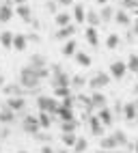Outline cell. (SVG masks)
<instances>
[{
    "label": "cell",
    "instance_id": "cell-33",
    "mask_svg": "<svg viewBox=\"0 0 138 153\" xmlns=\"http://www.w3.org/2000/svg\"><path fill=\"white\" fill-rule=\"evenodd\" d=\"M119 43H121V37L119 35H108V39H106V48L108 50H116Z\"/></svg>",
    "mask_w": 138,
    "mask_h": 153
},
{
    "label": "cell",
    "instance_id": "cell-5",
    "mask_svg": "<svg viewBox=\"0 0 138 153\" xmlns=\"http://www.w3.org/2000/svg\"><path fill=\"white\" fill-rule=\"evenodd\" d=\"M15 117L17 114L7 104H0V125H11L13 121H15Z\"/></svg>",
    "mask_w": 138,
    "mask_h": 153
},
{
    "label": "cell",
    "instance_id": "cell-45",
    "mask_svg": "<svg viewBox=\"0 0 138 153\" xmlns=\"http://www.w3.org/2000/svg\"><path fill=\"white\" fill-rule=\"evenodd\" d=\"M26 39H28V41H39V35H28Z\"/></svg>",
    "mask_w": 138,
    "mask_h": 153
},
{
    "label": "cell",
    "instance_id": "cell-8",
    "mask_svg": "<svg viewBox=\"0 0 138 153\" xmlns=\"http://www.w3.org/2000/svg\"><path fill=\"white\" fill-rule=\"evenodd\" d=\"M2 93H4L7 97H24V95H26V91L19 86L17 82H11V84H4Z\"/></svg>",
    "mask_w": 138,
    "mask_h": 153
},
{
    "label": "cell",
    "instance_id": "cell-35",
    "mask_svg": "<svg viewBox=\"0 0 138 153\" xmlns=\"http://www.w3.org/2000/svg\"><path fill=\"white\" fill-rule=\"evenodd\" d=\"M76 142H78L76 134H63V145L65 147H76Z\"/></svg>",
    "mask_w": 138,
    "mask_h": 153
},
{
    "label": "cell",
    "instance_id": "cell-31",
    "mask_svg": "<svg viewBox=\"0 0 138 153\" xmlns=\"http://www.w3.org/2000/svg\"><path fill=\"white\" fill-rule=\"evenodd\" d=\"M76 127H78V121H76V119H73V121H63V123H61L63 134H73Z\"/></svg>",
    "mask_w": 138,
    "mask_h": 153
},
{
    "label": "cell",
    "instance_id": "cell-21",
    "mask_svg": "<svg viewBox=\"0 0 138 153\" xmlns=\"http://www.w3.org/2000/svg\"><path fill=\"white\" fill-rule=\"evenodd\" d=\"M73 19L78 24H84L86 22V11H84L82 4H73Z\"/></svg>",
    "mask_w": 138,
    "mask_h": 153
},
{
    "label": "cell",
    "instance_id": "cell-10",
    "mask_svg": "<svg viewBox=\"0 0 138 153\" xmlns=\"http://www.w3.org/2000/svg\"><path fill=\"white\" fill-rule=\"evenodd\" d=\"M28 67L30 69H45L47 67V60H45V56L43 54H33L30 58H28Z\"/></svg>",
    "mask_w": 138,
    "mask_h": 153
},
{
    "label": "cell",
    "instance_id": "cell-53",
    "mask_svg": "<svg viewBox=\"0 0 138 153\" xmlns=\"http://www.w3.org/2000/svg\"><path fill=\"white\" fill-rule=\"evenodd\" d=\"M17 153H28V151H24V149H19V151H17Z\"/></svg>",
    "mask_w": 138,
    "mask_h": 153
},
{
    "label": "cell",
    "instance_id": "cell-51",
    "mask_svg": "<svg viewBox=\"0 0 138 153\" xmlns=\"http://www.w3.org/2000/svg\"><path fill=\"white\" fill-rule=\"evenodd\" d=\"M97 153H116V151H102V149H99V151H97Z\"/></svg>",
    "mask_w": 138,
    "mask_h": 153
},
{
    "label": "cell",
    "instance_id": "cell-23",
    "mask_svg": "<svg viewBox=\"0 0 138 153\" xmlns=\"http://www.w3.org/2000/svg\"><path fill=\"white\" fill-rule=\"evenodd\" d=\"M99 17H102L104 24H106V22H112V19H114V9L106 4L104 9H99Z\"/></svg>",
    "mask_w": 138,
    "mask_h": 153
},
{
    "label": "cell",
    "instance_id": "cell-13",
    "mask_svg": "<svg viewBox=\"0 0 138 153\" xmlns=\"http://www.w3.org/2000/svg\"><path fill=\"white\" fill-rule=\"evenodd\" d=\"M97 119H99V123L106 125V127H108V125H112V110L108 108V106L102 108L99 112H97Z\"/></svg>",
    "mask_w": 138,
    "mask_h": 153
},
{
    "label": "cell",
    "instance_id": "cell-24",
    "mask_svg": "<svg viewBox=\"0 0 138 153\" xmlns=\"http://www.w3.org/2000/svg\"><path fill=\"white\" fill-rule=\"evenodd\" d=\"M86 41H88V45H93V48H97L99 45V41H97V30L95 28H91V26H86Z\"/></svg>",
    "mask_w": 138,
    "mask_h": 153
},
{
    "label": "cell",
    "instance_id": "cell-56",
    "mask_svg": "<svg viewBox=\"0 0 138 153\" xmlns=\"http://www.w3.org/2000/svg\"><path fill=\"white\" fill-rule=\"evenodd\" d=\"M0 131H2V127H0Z\"/></svg>",
    "mask_w": 138,
    "mask_h": 153
},
{
    "label": "cell",
    "instance_id": "cell-47",
    "mask_svg": "<svg viewBox=\"0 0 138 153\" xmlns=\"http://www.w3.org/2000/svg\"><path fill=\"white\" fill-rule=\"evenodd\" d=\"M13 2H15L17 7H22V4H26V0H13Z\"/></svg>",
    "mask_w": 138,
    "mask_h": 153
},
{
    "label": "cell",
    "instance_id": "cell-42",
    "mask_svg": "<svg viewBox=\"0 0 138 153\" xmlns=\"http://www.w3.org/2000/svg\"><path fill=\"white\" fill-rule=\"evenodd\" d=\"M41 153H56V149H54L52 145H43V147H41Z\"/></svg>",
    "mask_w": 138,
    "mask_h": 153
},
{
    "label": "cell",
    "instance_id": "cell-49",
    "mask_svg": "<svg viewBox=\"0 0 138 153\" xmlns=\"http://www.w3.org/2000/svg\"><path fill=\"white\" fill-rule=\"evenodd\" d=\"M56 153H67V149H56Z\"/></svg>",
    "mask_w": 138,
    "mask_h": 153
},
{
    "label": "cell",
    "instance_id": "cell-37",
    "mask_svg": "<svg viewBox=\"0 0 138 153\" xmlns=\"http://www.w3.org/2000/svg\"><path fill=\"white\" fill-rule=\"evenodd\" d=\"M86 147H88V142H86V138H78V142H76V147H73V151H76V153H84V151H86Z\"/></svg>",
    "mask_w": 138,
    "mask_h": 153
},
{
    "label": "cell",
    "instance_id": "cell-34",
    "mask_svg": "<svg viewBox=\"0 0 138 153\" xmlns=\"http://www.w3.org/2000/svg\"><path fill=\"white\" fill-rule=\"evenodd\" d=\"M52 91H54V95H52V97H58V99H67V97H71V88H69V86L52 88Z\"/></svg>",
    "mask_w": 138,
    "mask_h": 153
},
{
    "label": "cell",
    "instance_id": "cell-25",
    "mask_svg": "<svg viewBox=\"0 0 138 153\" xmlns=\"http://www.w3.org/2000/svg\"><path fill=\"white\" fill-rule=\"evenodd\" d=\"M63 56H76V41L73 39H69V41H65L63 43Z\"/></svg>",
    "mask_w": 138,
    "mask_h": 153
},
{
    "label": "cell",
    "instance_id": "cell-15",
    "mask_svg": "<svg viewBox=\"0 0 138 153\" xmlns=\"http://www.w3.org/2000/svg\"><path fill=\"white\" fill-rule=\"evenodd\" d=\"M114 22L121 24V26H130L132 19H130V13L125 11V9H119V11H114Z\"/></svg>",
    "mask_w": 138,
    "mask_h": 153
},
{
    "label": "cell",
    "instance_id": "cell-12",
    "mask_svg": "<svg viewBox=\"0 0 138 153\" xmlns=\"http://www.w3.org/2000/svg\"><path fill=\"white\" fill-rule=\"evenodd\" d=\"M91 104H93V108H97V110L106 108V95L102 93V91H93V95H91Z\"/></svg>",
    "mask_w": 138,
    "mask_h": 153
},
{
    "label": "cell",
    "instance_id": "cell-7",
    "mask_svg": "<svg viewBox=\"0 0 138 153\" xmlns=\"http://www.w3.org/2000/svg\"><path fill=\"white\" fill-rule=\"evenodd\" d=\"M15 15V9L11 7V0H7V2L0 4V22L7 24V22H11V17Z\"/></svg>",
    "mask_w": 138,
    "mask_h": 153
},
{
    "label": "cell",
    "instance_id": "cell-9",
    "mask_svg": "<svg viewBox=\"0 0 138 153\" xmlns=\"http://www.w3.org/2000/svg\"><path fill=\"white\" fill-rule=\"evenodd\" d=\"M7 106L17 114V112H24L26 110V99L24 97H7Z\"/></svg>",
    "mask_w": 138,
    "mask_h": 153
},
{
    "label": "cell",
    "instance_id": "cell-30",
    "mask_svg": "<svg viewBox=\"0 0 138 153\" xmlns=\"http://www.w3.org/2000/svg\"><path fill=\"white\" fill-rule=\"evenodd\" d=\"M56 114L61 117V121H73V119H76V117H73V110H71V108H63V106L58 108Z\"/></svg>",
    "mask_w": 138,
    "mask_h": 153
},
{
    "label": "cell",
    "instance_id": "cell-39",
    "mask_svg": "<svg viewBox=\"0 0 138 153\" xmlns=\"http://www.w3.org/2000/svg\"><path fill=\"white\" fill-rule=\"evenodd\" d=\"M56 2H54V0H47V2H45V9H47V11H50V13H56Z\"/></svg>",
    "mask_w": 138,
    "mask_h": 153
},
{
    "label": "cell",
    "instance_id": "cell-6",
    "mask_svg": "<svg viewBox=\"0 0 138 153\" xmlns=\"http://www.w3.org/2000/svg\"><path fill=\"white\" fill-rule=\"evenodd\" d=\"M125 71H127V65L123 63V60H114V63L110 65V76L114 80H123L125 78Z\"/></svg>",
    "mask_w": 138,
    "mask_h": 153
},
{
    "label": "cell",
    "instance_id": "cell-38",
    "mask_svg": "<svg viewBox=\"0 0 138 153\" xmlns=\"http://www.w3.org/2000/svg\"><path fill=\"white\" fill-rule=\"evenodd\" d=\"M73 101H76V97H67V99H63V104H61V106H63V108H71V110H73Z\"/></svg>",
    "mask_w": 138,
    "mask_h": 153
},
{
    "label": "cell",
    "instance_id": "cell-11",
    "mask_svg": "<svg viewBox=\"0 0 138 153\" xmlns=\"http://www.w3.org/2000/svg\"><path fill=\"white\" fill-rule=\"evenodd\" d=\"M76 30H78L76 26L69 24V26H65V28H58L54 37H56V39H63V41H69V39H71V37L76 35Z\"/></svg>",
    "mask_w": 138,
    "mask_h": 153
},
{
    "label": "cell",
    "instance_id": "cell-3",
    "mask_svg": "<svg viewBox=\"0 0 138 153\" xmlns=\"http://www.w3.org/2000/svg\"><path fill=\"white\" fill-rule=\"evenodd\" d=\"M108 82H110V78H108V74H104V71H99V74H95L91 80H88V86H91L93 91H102L108 86Z\"/></svg>",
    "mask_w": 138,
    "mask_h": 153
},
{
    "label": "cell",
    "instance_id": "cell-26",
    "mask_svg": "<svg viewBox=\"0 0 138 153\" xmlns=\"http://www.w3.org/2000/svg\"><path fill=\"white\" fill-rule=\"evenodd\" d=\"M37 119H39V125H41V129H50V125H52V117L47 114V112H39Z\"/></svg>",
    "mask_w": 138,
    "mask_h": 153
},
{
    "label": "cell",
    "instance_id": "cell-2",
    "mask_svg": "<svg viewBox=\"0 0 138 153\" xmlns=\"http://www.w3.org/2000/svg\"><path fill=\"white\" fill-rule=\"evenodd\" d=\"M22 129L26 131V134H30V136H37L39 131H41L39 119H37L35 114H24V119H22Z\"/></svg>",
    "mask_w": 138,
    "mask_h": 153
},
{
    "label": "cell",
    "instance_id": "cell-44",
    "mask_svg": "<svg viewBox=\"0 0 138 153\" xmlns=\"http://www.w3.org/2000/svg\"><path fill=\"white\" fill-rule=\"evenodd\" d=\"M132 30H134V35H138V17L134 19V26H132Z\"/></svg>",
    "mask_w": 138,
    "mask_h": 153
},
{
    "label": "cell",
    "instance_id": "cell-29",
    "mask_svg": "<svg viewBox=\"0 0 138 153\" xmlns=\"http://www.w3.org/2000/svg\"><path fill=\"white\" fill-rule=\"evenodd\" d=\"M73 58H76V63L80 67H88V65H91V56H88L86 52H76Z\"/></svg>",
    "mask_w": 138,
    "mask_h": 153
},
{
    "label": "cell",
    "instance_id": "cell-55",
    "mask_svg": "<svg viewBox=\"0 0 138 153\" xmlns=\"http://www.w3.org/2000/svg\"><path fill=\"white\" fill-rule=\"evenodd\" d=\"M119 2H123V0H119Z\"/></svg>",
    "mask_w": 138,
    "mask_h": 153
},
{
    "label": "cell",
    "instance_id": "cell-48",
    "mask_svg": "<svg viewBox=\"0 0 138 153\" xmlns=\"http://www.w3.org/2000/svg\"><path fill=\"white\" fill-rule=\"evenodd\" d=\"M95 2H97V4H102V7H106V4H108V0H95Z\"/></svg>",
    "mask_w": 138,
    "mask_h": 153
},
{
    "label": "cell",
    "instance_id": "cell-28",
    "mask_svg": "<svg viewBox=\"0 0 138 153\" xmlns=\"http://www.w3.org/2000/svg\"><path fill=\"white\" fill-rule=\"evenodd\" d=\"M112 138L116 140V145H119V147H127V134H125V131L114 129V131H112Z\"/></svg>",
    "mask_w": 138,
    "mask_h": 153
},
{
    "label": "cell",
    "instance_id": "cell-22",
    "mask_svg": "<svg viewBox=\"0 0 138 153\" xmlns=\"http://www.w3.org/2000/svg\"><path fill=\"white\" fill-rule=\"evenodd\" d=\"M13 33H9V30H2L0 33V45L2 48H13Z\"/></svg>",
    "mask_w": 138,
    "mask_h": 153
},
{
    "label": "cell",
    "instance_id": "cell-4",
    "mask_svg": "<svg viewBox=\"0 0 138 153\" xmlns=\"http://www.w3.org/2000/svg\"><path fill=\"white\" fill-rule=\"evenodd\" d=\"M50 84H52V88H63V86L71 88V78H69L65 71H61V74H54L50 78Z\"/></svg>",
    "mask_w": 138,
    "mask_h": 153
},
{
    "label": "cell",
    "instance_id": "cell-41",
    "mask_svg": "<svg viewBox=\"0 0 138 153\" xmlns=\"http://www.w3.org/2000/svg\"><path fill=\"white\" fill-rule=\"evenodd\" d=\"M35 140H41V142H47V140H50V136H47L45 131H39V134L35 136Z\"/></svg>",
    "mask_w": 138,
    "mask_h": 153
},
{
    "label": "cell",
    "instance_id": "cell-43",
    "mask_svg": "<svg viewBox=\"0 0 138 153\" xmlns=\"http://www.w3.org/2000/svg\"><path fill=\"white\" fill-rule=\"evenodd\" d=\"M56 4H61V7H71L73 4V0H54Z\"/></svg>",
    "mask_w": 138,
    "mask_h": 153
},
{
    "label": "cell",
    "instance_id": "cell-57",
    "mask_svg": "<svg viewBox=\"0 0 138 153\" xmlns=\"http://www.w3.org/2000/svg\"><path fill=\"white\" fill-rule=\"evenodd\" d=\"M136 78H138V74H136Z\"/></svg>",
    "mask_w": 138,
    "mask_h": 153
},
{
    "label": "cell",
    "instance_id": "cell-18",
    "mask_svg": "<svg viewBox=\"0 0 138 153\" xmlns=\"http://www.w3.org/2000/svg\"><path fill=\"white\" fill-rule=\"evenodd\" d=\"M26 45H28V39H26V35L17 33V35L13 37V48L17 50V52H24V50H26Z\"/></svg>",
    "mask_w": 138,
    "mask_h": 153
},
{
    "label": "cell",
    "instance_id": "cell-19",
    "mask_svg": "<svg viewBox=\"0 0 138 153\" xmlns=\"http://www.w3.org/2000/svg\"><path fill=\"white\" fill-rule=\"evenodd\" d=\"M123 117H125L127 121L138 119V110H136V106H134V101H132V104H123Z\"/></svg>",
    "mask_w": 138,
    "mask_h": 153
},
{
    "label": "cell",
    "instance_id": "cell-1",
    "mask_svg": "<svg viewBox=\"0 0 138 153\" xmlns=\"http://www.w3.org/2000/svg\"><path fill=\"white\" fill-rule=\"evenodd\" d=\"M39 82H41V80L37 78V74L30 69V67H24L22 71H19V78H17V84L22 86L26 93H30V91H35V88H39Z\"/></svg>",
    "mask_w": 138,
    "mask_h": 153
},
{
    "label": "cell",
    "instance_id": "cell-50",
    "mask_svg": "<svg viewBox=\"0 0 138 153\" xmlns=\"http://www.w3.org/2000/svg\"><path fill=\"white\" fill-rule=\"evenodd\" d=\"M134 93H136V95H138V82H136V84H134Z\"/></svg>",
    "mask_w": 138,
    "mask_h": 153
},
{
    "label": "cell",
    "instance_id": "cell-16",
    "mask_svg": "<svg viewBox=\"0 0 138 153\" xmlns=\"http://www.w3.org/2000/svg\"><path fill=\"white\" fill-rule=\"evenodd\" d=\"M54 22H56V26H58V28H65V26L71 24V15H69V11L56 13V15H54Z\"/></svg>",
    "mask_w": 138,
    "mask_h": 153
},
{
    "label": "cell",
    "instance_id": "cell-32",
    "mask_svg": "<svg viewBox=\"0 0 138 153\" xmlns=\"http://www.w3.org/2000/svg\"><path fill=\"white\" fill-rule=\"evenodd\" d=\"M125 65L132 74H138V54H130V58L125 60Z\"/></svg>",
    "mask_w": 138,
    "mask_h": 153
},
{
    "label": "cell",
    "instance_id": "cell-54",
    "mask_svg": "<svg viewBox=\"0 0 138 153\" xmlns=\"http://www.w3.org/2000/svg\"><path fill=\"white\" fill-rule=\"evenodd\" d=\"M134 106H136V110H138V99H136V101H134Z\"/></svg>",
    "mask_w": 138,
    "mask_h": 153
},
{
    "label": "cell",
    "instance_id": "cell-46",
    "mask_svg": "<svg viewBox=\"0 0 138 153\" xmlns=\"http://www.w3.org/2000/svg\"><path fill=\"white\" fill-rule=\"evenodd\" d=\"M4 84H7V82H4V76H2V74H0V91H2V88H4Z\"/></svg>",
    "mask_w": 138,
    "mask_h": 153
},
{
    "label": "cell",
    "instance_id": "cell-27",
    "mask_svg": "<svg viewBox=\"0 0 138 153\" xmlns=\"http://www.w3.org/2000/svg\"><path fill=\"white\" fill-rule=\"evenodd\" d=\"M50 99H52V97H47V95H39V97H37V108H39V112H47V108H50Z\"/></svg>",
    "mask_w": 138,
    "mask_h": 153
},
{
    "label": "cell",
    "instance_id": "cell-52",
    "mask_svg": "<svg viewBox=\"0 0 138 153\" xmlns=\"http://www.w3.org/2000/svg\"><path fill=\"white\" fill-rule=\"evenodd\" d=\"M134 151H136V153H138V142H136V145H134Z\"/></svg>",
    "mask_w": 138,
    "mask_h": 153
},
{
    "label": "cell",
    "instance_id": "cell-14",
    "mask_svg": "<svg viewBox=\"0 0 138 153\" xmlns=\"http://www.w3.org/2000/svg\"><path fill=\"white\" fill-rule=\"evenodd\" d=\"M99 147H102V151H116V149H119V145H116V140L112 136L99 138Z\"/></svg>",
    "mask_w": 138,
    "mask_h": 153
},
{
    "label": "cell",
    "instance_id": "cell-17",
    "mask_svg": "<svg viewBox=\"0 0 138 153\" xmlns=\"http://www.w3.org/2000/svg\"><path fill=\"white\" fill-rule=\"evenodd\" d=\"M15 13L24 19V22H33V9L28 4H22V7H15Z\"/></svg>",
    "mask_w": 138,
    "mask_h": 153
},
{
    "label": "cell",
    "instance_id": "cell-36",
    "mask_svg": "<svg viewBox=\"0 0 138 153\" xmlns=\"http://www.w3.org/2000/svg\"><path fill=\"white\" fill-rule=\"evenodd\" d=\"M84 84H86L84 76H71V86H73V88H82Z\"/></svg>",
    "mask_w": 138,
    "mask_h": 153
},
{
    "label": "cell",
    "instance_id": "cell-40",
    "mask_svg": "<svg viewBox=\"0 0 138 153\" xmlns=\"http://www.w3.org/2000/svg\"><path fill=\"white\" fill-rule=\"evenodd\" d=\"M123 4L127 9H138V0H123Z\"/></svg>",
    "mask_w": 138,
    "mask_h": 153
},
{
    "label": "cell",
    "instance_id": "cell-20",
    "mask_svg": "<svg viewBox=\"0 0 138 153\" xmlns=\"http://www.w3.org/2000/svg\"><path fill=\"white\" fill-rule=\"evenodd\" d=\"M102 24V17L97 11H86V26H91V28H97Z\"/></svg>",
    "mask_w": 138,
    "mask_h": 153
}]
</instances>
